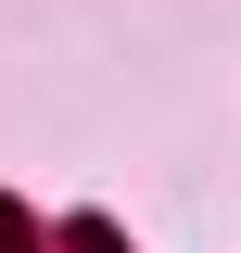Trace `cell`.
I'll return each mask as SVG.
<instances>
[{
	"instance_id": "6da1fadb",
	"label": "cell",
	"mask_w": 241,
	"mask_h": 253,
	"mask_svg": "<svg viewBox=\"0 0 241 253\" xmlns=\"http://www.w3.org/2000/svg\"><path fill=\"white\" fill-rule=\"evenodd\" d=\"M0 253H26V228H13V215H0Z\"/></svg>"
}]
</instances>
